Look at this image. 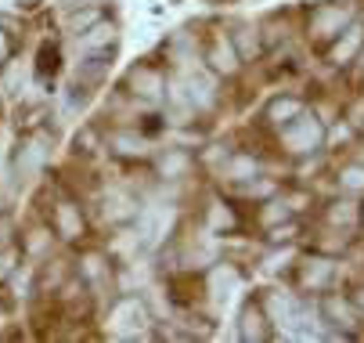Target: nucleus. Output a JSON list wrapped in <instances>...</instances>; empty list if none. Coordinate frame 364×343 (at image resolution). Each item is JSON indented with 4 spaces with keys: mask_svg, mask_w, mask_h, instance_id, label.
Instances as JSON below:
<instances>
[{
    "mask_svg": "<svg viewBox=\"0 0 364 343\" xmlns=\"http://www.w3.org/2000/svg\"><path fill=\"white\" fill-rule=\"evenodd\" d=\"M235 224H238V217H235V210H231L228 203H213V206H210V228H213L217 235L231 231Z\"/></svg>",
    "mask_w": 364,
    "mask_h": 343,
    "instance_id": "obj_16",
    "label": "nucleus"
},
{
    "mask_svg": "<svg viewBox=\"0 0 364 343\" xmlns=\"http://www.w3.org/2000/svg\"><path fill=\"white\" fill-rule=\"evenodd\" d=\"M50 231H55L58 238H65V242H76V238L87 235V221H83V213H80V206L73 199H58L55 203V213H50Z\"/></svg>",
    "mask_w": 364,
    "mask_h": 343,
    "instance_id": "obj_2",
    "label": "nucleus"
},
{
    "mask_svg": "<svg viewBox=\"0 0 364 343\" xmlns=\"http://www.w3.org/2000/svg\"><path fill=\"white\" fill-rule=\"evenodd\" d=\"M332 278H336V264L332 260H310L306 271H303V285L306 289H325Z\"/></svg>",
    "mask_w": 364,
    "mask_h": 343,
    "instance_id": "obj_10",
    "label": "nucleus"
},
{
    "mask_svg": "<svg viewBox=\"0 0 364 343\" xmlns=\"http://www.w3.org/2000/svg\"><path fill=\"white\" fill-rule=\"evenodd\" d=\"M109 144H112V152H119V156H144V149H148V141L137 137L134 130H112Z\"/></svg>",
    "mask_w": 364,
    "mask_h": 343,
    "instance_id": "obj_9",
    "label": "nucleus"
},
{
    "mask_svg": "<svg viewBox=\"0 0 364 343\" xmlns=\"http://www.w3.org/2000/svg\"><path fill=\"white\" fill-rule=\"evenodd\" d=\"M47 163V149H43V137H29L26 144H22V152H18V167H15V174H18V181H29L40 167Z\"/></svg>",
    "mask_w": 364,
    "mask_h": 343,
    "instance_id": "obj_5",
    "label": "nucleus"
},
{
    "mask_svg": "<svg viewBox=\"0 0 364 343\" xmlns=\"http://www.w3.org/2000/svg\"><path fill=\"white\" fill-rule=\"evenodd\" d=\"M69 11H80V8H94V0H65Z\"/></svg>",
    "mask_w": 364,
    "mask_h": 343,
    "instance_id": "obj_24",
    "label": "nucleus"
},
{
    "mask_svg": "<svg viewBox=\"0 0 364 343\" xmlns=\"http://www.w3.org/2000/svg\"><path fill=\"white\" fill-rule=\"evenodd\" d=\"M238 62H242V55L235 51L231 40H217V43L210 47V65H213V73L231 76V73H238Z\"/></svg>",
    "mask_w": 364,
    "mask_h": 343,
    "instance_id": "obj_7",
    "label": "nucleus"
},
{
    "mask_svg": "<svg viewBox=\"0 0 364 343\" xmlns=\"http://www.w3.org/2000/svg\"><path fill=\"white\" fill-rule=\"evenodd\" d=\"M80 275H83V285H94V289H97V285L109 282V264L101 260L97 253H90V257L80 264Z\"/></svg>",
    "mask_w": 364,
    "mask_h": 343,
    "instance_id": "obj_14",
    "label": "nucleus"
},
{
    "mask_svg": "<svg viewBox=\"0 0 364 343\" xmlns=\"http://www.w3.org/2000/svg\"><path fill=\"white\" fill-rule=\"evenodd\" d=\"M343 40L332 47V62L336 65H346L357 51H360V29H346V33H339Z\"/></svg>",
    "mask_w": 364,
    "mask_h": 343,
    "instance_id": "obj_13",
    "label": "nucleus"
},
{
    "mask_svg": "<svg viewBox=\"0 0 364 343\" xmlns=\"http://www.w3.org/2000/svg\"><path fill=\"white\" fill-rule=\"evenodd\" d=\"M127 87H130V94L144 97V102H159V97H166V76H163V69H155V65H134L130 76H127Z\"/></svg>",
    "mask_w": 364,
    "mask_h": 343,
    "instance_id": "obj_3",
    "label": "nucleus"
},
{
    "mask_svg": "<svg viewBox=\"0 0 364 343\" xmlns=\"http://www.w3.org/2000/svg\"><path fill=\"white\" fill-rule=\"evenodd\" d=\"M339 184L346 188V191H364V167H346L343 174H339Z\"/></svg>",
    "mask_w": 364,
    "mask_h": 343,
    "instance_id": "obj_21",
    "label": "nucleus"
},
{
    "mask_svg": "<svg viewBox=\"0 0 364 343\" xmlns=\"http://www.w3.org/2000/svg\"><path fill=\"white\" fill-rule=\"evenodd\" d=\"M282 137H285V144H289L292 152H314V149H321V141H325V127L314 116L299 112V116H292L285 123Z\"/></svg>",
    "mask_w": 364,
    "mask_h": 343,
    "instance_id": "obj_1",
    "label": "nucleus"
},
{
    "mask_svg": "<svg viewBox=\"0 0 364 343\" xmlns=\"http://www.w3.org/2000/svg\"><path fill=\"white\" fill-rule=\"evenodd\" d=\"M112 322H116V329H119V336H123V339H137V336H141V329H144L151 318H148V311H144V304H141V300L127 297V300H119V304H116Z\"/></svg>",
    "mask_w": 364,
    "mask_h": 343,
    "instance_id": "obj_4",
    "label": "nucleus"
},
{
    "mask_svg": "<svg viewBox=\"0 0 364 343\" xmlns=\"http://www.w3.org/2000/svg\"><path fill=\"white\" fill-rule=\"evenodd\" d=\"M303 112V102L299 97H278V102H271L267 105V120L274 123V127H282V123H289L292 116H299Z\"/></svg>",
    "mask_w": 364,
    "mask_h": 343,
    "instance_id": "obj_11",
    "label": "nucleus"
},
{
    "mask_svg": "<svg viewBox=\"0 0 364 343\" xmlns=\"http://www.w3.org/2000/svg\"><path fill=\"white\" fill-rule=\"evenodd\" d=\"M11 51H15V47H11L8 29H0V62H8V58H11Z\"/></svg>",
    "mask_w": 364,
    "mask_h": 343,
    "instance_id": "obj_23",
    "label": "nucleus"
},
{
    "mask_svg": "<svg viewBox=\"0 0 364 343\" xmlns=\"http://www.w3.org/2000/svg\"><path fill=\"white\" fill-rule=\"evenodd\" d=\"M235 285H238V275H235L231 268H228V271H217V275H213V292H217L220 300H228V297H231V289H235Z\"/></svg>",
    "mask_w": 364,
    "mask_h": 343,
    "instance_id": "obj_20",
    "label": "nucleus"
},
{
    "mask_svg": "<svg viewBox=\"0 0 364 343\" xmlns=\"http://www.w3.org/2000/svg\"><path fill=\"white\" fill-rule=\"evenodd\" d=\"M18 4H22V8H40L43 0H18Z\"/></svg>",
    "mask_w": 364,
    "mask_h": 343,
    "instance_id": "obj_25",
    "label": "nucleus"
},
{
    "mask_svg": "<svg viewBox=\"0 0 364 343\" xmlns=\"http://www.w3.org/2000/svg\"><path fill=\"white\" fill-rule=\"evenodd\" d=\"M97 19H101V11H97V8H87L83 15H80V11H73V19H69V33H76V36H80V33H87Z\"/></svg>",
    "mask_w": 364,
    "mask_h": 343,
    "instance_id": "obj_19",
    "label": "nucleus"
},
{
    "mask_svg": "<svg viewBox=\"0 0 364 343\" xmlns=\"http://www.w3.org/2000/svg\"><path fill=\"white\" fill-rule=\"evenodd\" d=\"M242 339H267V329H264V311L252 307V304L242 311Z\"/></svg>",
    "mask_w": 364,
    "mask_h": 343,
    "instance_id": "obj_15",
    "label": "nucleus"
},
{
    "mask_svg": "<svg viewBox=\"0 0 364 343\" xmlns=\"http://www.w3.org/2000/svg\"><path fill=\"white\" fill-rule=\"evenodd\" d=\"M343 22H346V15L339 8H321V11H314V26L310 29H314L318 36H336Z\"/></svg>",
    "mask_w": 364,
    "mask_h": 343,
    "instance_id": "obj_12",
    "label": "nucleus"
},
{
    "mask_svg": "<svg viewBox=\"0 0 364 343\" xmlns=\"http://www.w3.org/2000/svg\"><path fill=\"white\" fill-rule=\"evenodd\" d=\"M285 217H289L285 203H271V210H264V221H267V224H274V221H285Z\"/></svg>",
    "mask_w": 364,
    "mask_h": 343,
    "instance_id": "obj_22",
    "label": "nucleus"
},
{
    "mask_svg": "<svg viewBox=\"0 0 364 343\" xmlns=\"http://www.w3.org/2000/svg\"><path fill=\"white\" fill-rule=\"evenodd\" d=\"M360 217H364V213H360Z\"/></svg>",
    "mask_w": 364,
    "mask_h": 343,
    "instance_id": "obj_26",
    "label": "nucleus"
},
{
    "mask_svg": "<svg viewBox=\"0 0 364 343\" xmlns=\"http://www.w3.org/2000/svg\"><path fill=\"white\" fill-rule=\"evenodd\" d=\"M188 170H191V156H188V152L170 149L166 156H159V174H163L166 181H181V177H188Z\"/></svg>",
    "mask_w": 364,
    "mask_h": 343,
    "instance_id": "obj_8",
    "label": "nucleus"
},
{
    "mask_svg": "<svg viewBox=\"0 0 364 343\" xmlns=\"http://www.w3.org/2000/svg\"><path fill=\"white\" fill-rule=\"evenodd\" d=\"M50 235H55L50 228H33V231L22 238V250H26L29 257H43L47 246H50Z\"/></svg>",
    "mask_w": 364,
    "mask_h": 343,
    "instance_id": "obj_17",
    "label": "nucleus"
},
{
    "mask_svg": "<svg viewBox=\"0 0 364 343\" xmlns=\"http://www.w3.org/2000/svg\"><path fill=\"white\" fill-rule=\"evenodd\" d=\"M228 177L231 181H256V163L249 159V156H235V159H228Z\"/></svg>",
    "mask_w": 364,
    "mask_h": 343,
    "instance_id": "obj_18",
    "label": "nucleus"
},
{
    "mask_svg": "<svg viewBox=\"0 0 364 343\" xmlns=\"http://www.w3.org/2000/svg\"><path fill=\"white\" fill-rule=\"evenodd\" d=\"M80 36H83V47H87V51H94V55L109 51V47H116V40H119L116 26L105 22V19H97V22H94L87 33H80Z\"/></svg>",
    "mask_w": 364,
    "mask_h": 343,
    "instance_id": "obj_6",
    "label": "nucleus"
}]
</instances>
